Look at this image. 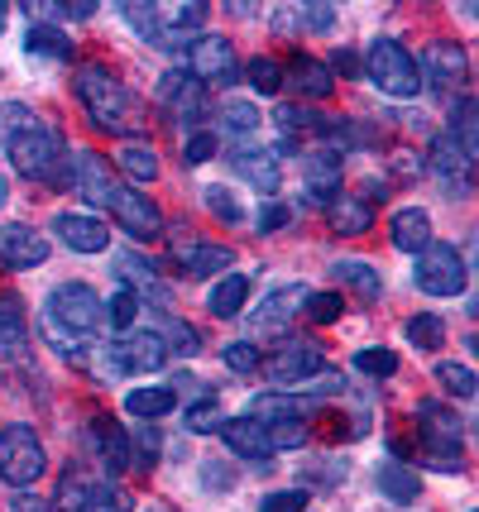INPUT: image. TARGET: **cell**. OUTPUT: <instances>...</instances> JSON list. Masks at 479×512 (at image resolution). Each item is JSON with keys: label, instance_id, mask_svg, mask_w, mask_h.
<instances>
[{"label": "cell", "instance_id": "1", "mask_svg": "<svg viewBox=\"0 0 479 512\" xmlns=\"http://www.w3.org/2000/svg\"><path fill=\"white\" fill-rule=\"evenodd\" d=\"M72 87H77V101H82V111H87V120H92L96 130L115 134V139H130V130L139 125V101L120 77H111L106 67L87 63V67H77Z\"/></svg>", "mask_w": 479, "mask_h": 512}, {"label": "cell", "instance_id": "2", "mask_svg": "<svg viewBox=\"0 0 479 512\" xmlns=\"http://www.w3.org/2000/svg\"><path fill=\"white\" fill-rule=\"evenodd\" d=\"M5 149H10V163H15V173L29 182H48V187H72V168L63 163V134L48 130V125H29L24 134L15 139H5Z\"/></svg>", "mask_w": 479, "mask_h": 512}, {"label": "cell", "instance_id": "3", "mask_svg": "<svg viewBox=\"0 0 479 512\" xmlns=\"http://www.w3.org/2000/svg\"><path fill=\"white\" fill-rule=\"evenodd\" d=\"M417 436H422V455H427L432 469H451L456 474L465 465V422L436 398L417 407Z\"/></svg>", "mask_w": 479, "mask_h": 512}, {"label": "cell", "instance_id": "4", "mask_svg": "<svg viewBox=\"0 0 479 512\" xmlns=\"http://www.w3.org/2000/svg\"><path fill=\"white\" fill-rule=\"evenodd\" d=\"M365 77L374 87L384 91V96H398V101H412L417 91H422V77H417V58H412L408 48L398 44V39H374L365 48Z\"/></svg>", "mask_w": 479, "mask_h": 512}, {"label": "cell", "instance_id": "5", "mask_svg": "<svg viewBox=\"0 0 479 512\" xmlns=\"http://www.w3.org/2000/svg\"><path fill=\"white\" fill-rule=\"evenodd\" d=\"M48 469V455H44V441L34 436V426L24 422H10L0 431V479L10 484V489L20 493L29 484H39Z\"/></svg>", "mask_w": 479, "mask_h": 512}, {"label": "cell", "instance_id": "6", "mask_svg": "<svg viewBox=\"0 0 479 512\" xmlns=\"http://www.w3.org/2000/svg\"><path fill=\"white\" fill-rule=\"evenodd\" d=\"M48 321L58 331H68L72 340H87L106 321V302L87 283H58V288L48 292Z\"/></svg>", "mask_w": 479, "mask_h": 512}, {"label": "cell", "instance_id": "7", "mask_svg": "<svg viewBox=\"0 0 479 512\" xmlns=\"http://www.w3.org/2000/svg\"><path fill=\"white\" fill-rule=\"evenodd\" d=\"M412 283L427 292V297H460L465 283H470V273H465V259H460V249L451 245H427L417 254V268H412Z\"/></svg>", "mask_w": 479, "mask_h": 512}, {"label": "cell", "instance_id": "8", "mask_svg": "<svg viewBox=\"0 0 479 512\" xmlns=\"http://www.w3.org/2000/svg\"><path fill=\"white\" fill-rule=\"evenodd\" d=\"M417 77H422V87H432L436 96H460V91L470 87V58H465V48H460L456 39H436V44L422 53Z\"/></svg>", "mask_w": 479, "mask_h": 512}, {"label": "cell", "instance_id": "9", "mask_svg": "<svg viewBox=\"0 0 479 512\" xmlns=\"http://www.w3.org/2000/svg\"><path fill=\"white\" fill-rule=\"evenodd\" d=\"M321 369H326V355H321V345H312V340H288V345H278L274 355L264 359V379L274 383L278 393L302 388L307 379H317Z\"/></svg>", "mask_w": 479, "mask_h": 512}, {"label": "cell", "instance_id": "10", "mask_svg": "<svg viewBox=\"0 0 479 512\" xmlns=\"http://www.w3.org/2000/svg\"><path fill=\"white\" fill-rule=\"evenodd\" d=\"M159 111L168 115V125H197L206 115V87L187 72V67H173L159 77Z\"/></svg>", "mask_w": 479, "mask_h": 512}, {"label": "cell", "instance_id": "11", "mask_svg": "<svg viewBox=\"0 0 479 512\" xmlns=\"http://www.w3.org/2000/svg\"><path fill=\"white\" fill-rule=\"evenodd\" d=\"M206 91L211 87H235L240 82V58L230 48L226 34H197L192 39V67H187Z\"/></svg>", "mask_w": 479, "mask_h": 512}, {"label": "cell", "instance_id": "12", "mask_svg": "<svg viewBox=\"0 0 479 512\" xmlns=\"http://www.w3.org/2000/svg\"><path fill=\"white\" fill-rule=\"evenodd\" d=\"M115 374H154L168 364V345L159 331H125L115 345H101Z\"/></svg>", "mask_w": 479, "mask_h": 512}, {"label": "cell", "instance_id": "13", "mask_svg": "<svg viewBox=\"0 0 479 512\" xmlns=\"http://www.w3.org/2000/svg\"><path fill=\"white\" fill-rule=\"evenodd\" d=\"M106 211H111L115 225H120L130 240H139V245L163 235V211L144 197V192H135V187H115L111 201H106Z\"/></svg>", "mask_w": 479, "mask_h": 512}, {"label": "cell", "instance_id": "14", "mask_svg": "<svg viewBox=\"0 0 479 512\" xmlns=\"http://www.w3.org/2000/svg\"><path fill=\"white\" fill-rule=\"evenodd\" d=\"M427 168H432L436 178H441V187L451 192V197H465L470 192V168H475V158L460 149L451 134L441 130L432 139V154H427Z\"/></svg>", "mask_w": 479, "mask_h": 512}, {"label": "cell", "instance_id": "15", "mask_svg": "<svg viewBox=\"0 0 479 512\" xmlns=\"http://www.w3.org/2000/svg\"><path fill=\"white\" fill-rule=\"evenodd\" d=\"M48 259V240L34 225H0V264L24 273V268H39Z\"/></svg>", "mask_w": 479, "mask_h": 512}, {"label": "cell", "instance_id": "16", "mask_svg": "<svg viewBox=\"0 0 479 512\" xmlns=\"http://www.w3.org/2000/svg\"><path fill=\"white\" fill-rule=\"evenodd\" d=\"M307 292L312 288H302V283H288V288H274L259 307L250 312V326L259 335H269V331H283L293 316H302V307H307Z\"/></svg>", "mask_w": 479, "mask_h": 512}, {"label": "cell", "instance_id": "17", "mask_svg": "<svg viewBox=\"0 0 479 512\" xmlns=\"http://www.w3.org/2000/svg\"><path fill=\"white\" fill-rule=\"evenodd\" d=\"M72 187L92 201V206H106L120 182H115V173H111V163H106V158L92 154V149H82V154H72Z\"/></svg>", "mask_w": 479, "mask_h": 512}, {"label": "cell", "instance_id": "18", "mask_svg": "<svg viewBox=\"0 0 479 512\" xmlns=\"http://www.w3.org/2000/svg\"><path fill=\"white\" fill-rule=\"evenodd\" d=\"M302 178H307L312 201L326 206V192H331V197L341 192V149H336V144H321L312 154H302Z\"/></svg>", "mask_w": 479, "mask_h": 512}, {"label": "cell", "instance_id": "19", "mask_svg": "<svg viewBox=\"0 0 479 512\" xmlns=\"http://www.w3.org/2000/svg\"><path fill=\"white\" fill-rule=\"evenodd\" d=\"M53 230H58V240H63L68 249H77V254H101V249L111 245V230H106L101 216H77V211H63V216L53 221Z\"/></svg>", "mask_w": 479, "mask_h": 512}, {"label": "cell", "instance_id": "20", "mask_svg": "<svg viewBox=\"0 0 479 512\" xmlns=\"http://www.w3.org/2000/svg\"><path fill=\"white\" fill-rule=\"evenodd\" d=\"M221 436H226V446L235 450L240 460H254L259 469L274 460L269 431H264V426H254V422H245V417H226V422H221Z\"/></svg>", "mask_w": 479, "mask_h": 512}, {"label": "cell", "instance_id": "21", "mask_svg": "<svg viewBox=\"0 0 479 512\" xmlns=\"http://www.w3.org/2000/svg\"><path fill=\"white\" fill-rule=\"evenodd\" d=\"M388 240L398 254H422V249L432 245V216L422 211V206H403V211H393V221H388Z\"/></svg>", "mask_w": 479, "mask_h": 512}, {"label": "cell", "instance_id": "22", "mask_svg": "<svg viewBox=\"0 0 479 512\" xmlns=\"http://www.w3.org/2000/svg\"><path fill=\"white\" fill-rule=\"evenodd\" d=\"M283 77H288V91L307 96V101H321V96H331V82H336V77L326 72V63H321V58H307V53L288 58Z\"/></svg>", "mask_w": 479, "mask_h": 512}, {"label": "cell", "instance_id": "23", "mask_svg": "<svg viewBox=\"0 0 479 512\" xmlns=\"http://www.w3.org/2000/svg\"><path fill=\"white\" fill-rule=\"evenodd\" d=\"M96 493H101V484H96L92 469L68 465L63 474H58V508L53 512H87L96 503Z\"/></svg>", "mask_w": 479, "mask_h": 512}, {"label": "cell", "instance_id": "24", "mask_svg": "<svg viewBox=\"0 0 479 512\" xmlns=\"http://www.w3.org/2000/svg\"><path fill=\"white\" fill-rule=\"evenodd\" d=\"M326 221H331L336 235H365L374 225V206L365 197H355V192H336L326 201Z\"/></svg>", "mask_w": 479, "mask_h": 512}, {"label": "cell", "instance_id": "25", "mask_svg": "<svg viewBox=\"0 0 479 512\" xmlns=\"http://www.w3.org/2000/svg\"><path fill=\"white\" fill-rule=\"evenodd\" d=\"M235 168H240V178L250 182L254 192H278L283 187V178H278V154H269V149H250V144H235Z\"/></svg>", "mask_w": 479, "mask_h": 512}, {"label": "cell", "instance_id": "26", "mask_svg": "<svg viewBox=\"0 0 479 512\" xmlns=\"http://www.w3.org/2000/svg\"><path fill=\"white\" fill-rule=\"evenodd\" d=\"M173 264L183 268L187 278H211V273L235 264V249L230 245H178L173 249Z\"/></svg>", "mask_w": 479, "mask_h": 512}, {"label": "cell", "instance_id": "27", "mask_svg": "<svg viewBox=\"0 0 479 512\" xmlns=\"http://www.w3.org/2000/svg\"><path fill=\"white\" fill-rule=\"evenodd\" d=\"M374 484H379V493H384L388 503H398V508H408V503H417V498H422V479H417V469H408L403 460H388V465H379Z\"/></svg>", "mask_w": 479, "mask_h": 512}, {"label": "cell", "instance_id": "28", "mask_svg": "<svg viewBox=\"0 0 479 512\" xmlns=\"http://www.w3.org/2000/svg\"><path fill=\"white\" fill-rule=\"evenodd\" d=\"M178 407V393L168 388V383H149V388H130L125 393V412L135 417V422H159Z\"/></svg>", "mask_w": 479, "mask_h": 512}, {"label": "cell", "instance_id": "29", "mask_svg": "<svg viewBox=\"0 0 479 512\" xmlns=\"http://www.w3.org/2000/svg\"><path fill=\"white\" fill-rule=\"evenodd\" d=\"M307 412V402H297L293 393H259V398H250V412H245V422L254 426H278V422H297Z\"/></svg>", "mask_w": 479, "mask_h": 512}, {"label": "cell", "instance_id": "30", "mask_svg": "<svg viewBox=\"0 0 479 512\" xmlns=\"http://www.w3.org/2000/svg\"><path fill=\"white\" fill-rule=\"evenodd\" d=\"M245 302H250V273H226L211 288V297H206V307H211L216 321H235V316L245 312Z\"/></svg>", "mask_w": 479, "mask_h": 512}, {"label": "cell", "instance_id": "31", "mask_svg": "<svg viewBox=\"0 0 479 512\" xmlns=\"http://www.w3.org/2000/svg\"><path fill=\"white\" fill-rule=\"evenodd\" d=\"M96 441H101V465L120 474V469L135 465V455H130V436H125V426L115 422V417H96Z\"/></svg>", "mask_w": 479, "mask_h": 512}, {"label": "cell", "instance_id": "32", "mask_svg": "<svg viewBox=\"0 0 479 512\" xmlns=\"http://www.w3.org/2000/svg\"><path fill=\"white\" fill-rule=\"evenodd\" d=\"M115 168H120L130 182H154V178H159V158H154V149H149V144H139V139H125V144H120Z\"/></svg>", "mask_w": 479, "mask_h": 512}, {"label": "cell", "instance_id": "33", "mask_svg": "<svg viewBox=\"0 0 479 512\" xmlns=\"http://www.w3.org/2000/svg\"><path fill=\"white\" fill-rule=\"evenodd\" d=\"M336 278H341L360 302H379V297H384V283H379L374 264H365V259H341V264H336Z\"/></svg>", "mask_w": 479, "mask_h": 512}, {"label": "cell", "instance_id": "34", "mask_svg": "<svg viewBox=\"0 0 479 512\" xmlns=\"http://www.w3.org/2000/svg\"><path fill=\"white\" fill-rule=\"evenodd\" d=\"M24 355V312L15 297H0V359Z\"/></svg>", "mask_w": 479, "mask_h": 512}, {"label": "cell", "instance_id": "35", "mask_svg": "<svg viewBox=\"0 0 479 512\" xmlns=\"http://www.w3.org/2000/svg\"><path fill=\"white\" fill-rule=\"evenodd\" d=\"M24 48L39 53V58H63V63L72 58V39L58 29V24H34V29L24 34Z\"/></svg>", "mask_w": 479, "mask_h": 512}, {"label": "cell", "instance_id": "36", "mask_svg": "<svg viewBox=\"0 0 479 512\" xmlns=\"http://www.w3.org/2000/svg\"><path fill=\"white\" fill-rule=\"evenodd\" d=\"M240 77H245L259 96H274V91H283V63H274V58H250V63L240 67Z\"/></svg>", "mask_w": 479, "mask_h": 512}, {"label": "cell", "instance_id": "37", "mask_svg": "<svg viewBox=\"0 0 479 512\" xmlns=\"http://www.w3.org/2000/svg\"><path fill=\"white\" fill-rule=\"evenodd\" d=\"M355 369L365 379H393L398 374V355L384 350V345H365V350H355Z\"/></svg>", "mask_w": 479, "mask_h": 512}, {"label": "cell", "instance_id": "38", "mask_svg": "<svg viewBox=\"0 0 479 512\" xmlns=\"http://www.w3.org/2000/svg\"><path fill=\"white\" fill-rule=\"evenodd\" d=\"M446 340V321L432 312H417L408 316V345H417V350H436Z\"/></svg>", "mask_w": 479, "mask_h": 512}, {"label": "cell", "instance_id": "39", "mask_svg": "<svg viewBox=\"0 0 479 512\" xmlns=\"http://www.w3.org/2000/svg\"><path fill=\"white\" fill-rule=\"evenodd\" d=\"M202 201H206V211H211L216 221H226V225L245 221V206H240V197H235L230 187H202Z\"/></svg>", "mask_w": 479, "mask_h": 512}, {"label": "cell", "instance_id": "40", "mask_svg": "<svg viewBox=\"0 0 479 512\" xmlns=\"http://www.w3.org/2000/svg\"><path fill=\"white\" fill-rule=\"evenodd\" d=\"M120 15H125V24L135 29L139 39H149V44L163 48V29H159V15H154V5L135 0V5H120Z\"/></svg>", "mask_w": 479, "mask_h": 512}, {"label": "cell", "instance_id": "41", "mask_svg": "<svg viewBox=\"0 0 479 512\" xmlns=\"http://www.w3.org/2000/svg\"><path fill=\"white\" fill-rule=\"evenodd\" d=\"M436 383H441L451 398H475V374H470L465 364H456V359H441V364H436Z\"/></svg>", "mask_w": 479, "mask_h": 512}, {"label": "cell", "instance_id": "42", "mask_svg": "<svg viewBox=\"0 0 479 512\" xmlns=\"http://www.w3.org/2000/svg\"><path fill=\"white\" fill-rule=\"evenodd\" d=\"M226 130L235 134V139H245V134H254L259 130V120H264V115H259V106H254V101H245V96H235V101H226Z\"/></svg>", "mask_w": 479, "mask_h": 512}, {"label": "cell", "instance_id": "43", "mask_svg": "<svg viewBox=\"0 0 479 512\" xmlns=\"http://www.w3.org/2000/svg\"><path fill=\"white\" fill-rule=\"evenodd\" d=\"M159 335H163V345H168V355H197L202 350V335L192 331L187 321H178V316H168Z\"/></svg>", "mask_w": 479, "mask_h": 512}, {"label": "cell", "instance_id": "44", "mask_svg": "<svg viewBox=\"0 0 479 512\" xmlns=\"http://www.w3.org/2000/svg\"><path fill=\"white\" fill-rule=\"evenodd\" d=\"M221 422H226V412H221L216 393H206L202 402H192V407H187V431H197V436H206V431H221Z\"/></svg>", "mask_w": 479, "mask_h": 512}, {"label": "cell", "instance_id": "45", "mask_svg": "<svg viewBox=\"0 0 479 512\" xmlns=\"http://www.w3.org/2000/svg\"><path fill=\"white\" fill-rule=\"evenodd\" d=\"M139 307H144V302H139V292L120 288L111 302H106V321H111L115 331H130V326H135V316H139Z\"/></svg>", "mask_w": 479, "mask_h": 512}, {"label": "cell", "instance_id": "46", "mask_svg": "<svg viewBox=\"0 0 479 512\" xmlns=\"http://www.w3.org/2000/svg\"><path fill=\"white\" fill-rule=\"evenodd\" d=\"M341 307L345 297L341 292H307V321H317V326H331V321H341Z\"/></svg>", "mask_w": 479, "mask_h": 512}, {"label": "cell", "instance_id": "47", "mask_svg": "<svg viewBox=\"0 0 479 512\" xmlns=\"http://www.w3.org/2000/svg\"><path fill=\"white\" fill-rule=\"evenodd\" d=\"M221 359H226V369H235V374H254L259 369V350H254L250 340H230L226 350H221Z\"/></svg>", "mask_w": 479, "mask_h": 512}, {"label": "cell", "instance_id": "48", "mask_svg": "<svg viewBox=\"0 0 479 512\" xmlns=\"http://www.w3.org/2000/svg\"><path fill=\"white\" fill-rule=\"evenodd\" d=\"M130 455H135L139 465H154V460H159V431H154V422H139V426H135Z\"/></svg>", "mask_w": 479, "mask_h": 512}, {"label": "cell", "instance_id": "49", "mask_svg": "<svg viewBox=\"0 0 479 512\" xmlns=\"http://www.w3.org/2000/svg\"><path fill=\"white\" fill-rule=\"evenodd\" d=\"M326 72H331V77H365V63H360V53H355V48H331Z\"/></svg>", "mask_w": 479, "mask_h": 512}, {"label": "cell", "instance_id": "50", "mask_svg": "<svg viewBox=\"0 0 479 512\" xmlns=\"http://www.w3.org/2000/svg\"><path fill=\"white\" fill-rule=\"evenodd\" d=\"M307 441V422L297 417V422H278V426H269V446L274 450H288V446H302Z\"/></svg>", "mask_w": 479, "mask_h": 512}, {"label": "cell", "instance_id": "51", "mask_svg": "<svg viewBox=\"0 0 479 512\" xmlns=\"http://www.w3.org/2000/svg\"><path fill=\"white\" fill-rule=\"evenodd\" d=\"M183 158L187 163H206V158H216V134L211 130H192L183 144Z\"/></svg>", "mask_w": 479, "mask_h": 512}, {"label": "cell", "instance_id": "52", "mask_svg": "<svg viewBox=\"0 0 479 512\" xmlns=\"http://www.w3.org/2000/svg\"><path fill=\"white\" fill-rule=\"evenodd\" d=\"M302 508H307V493L302 489H278L259 503V512H302Z\"/></svg>", "mask_w": 479, "mask_h": 512}, {"label": "cell", "instance_id": "53", "mask_svg": "<svg viewBox=\"0 0 479 512\" xmlns=\"http://www.w3.org/2000/svg\"><path fill=\"white\" fill-rule=\"evenodd\" d=\"M29 125H39L29 106H5V111H0V134H5V139H15V134H24Z\"/></svg>", "mask_w": 479, "mask_h": 512}, {"label": "cell", "instance_id": "54", "mask_svg": "<svg viewBox=\"0 0 479 512\" xmlns=\"http://www.w3.org/2000/svg\"><path fill=\"white\" fill-rule=\"evenodd\" d=\"M288 216H293V211H288L283 201H269V206L254 216V225H259V235H274V230H283V225H288Z\"/></svg>", "mask_w": 479, "mask_h": 512}, {"label": "cell", "instance_id": "55", "mask_svg": "<svg viewBox=\"0 0 479 512\" xmlns=\"http://www.w3.org/2000/svg\"><path fill=\"white\" fill-rule=\"evenodd\" d=\"M297 15H302L307 29H317V34H326V29L336 24V10H331V5H297Z\"/></svg>", "mask_w": 479, "mask_h": 512}, {"label": "cell", "instance_id": "56", "mask_svg": "<svg viewBox=\"0 0 479 512\" xmlns=\"http://www.w3.org/2000/svg\"><path fill=\"white\" fill-rule=\"evenodd\" d=\"M202 484L206 489H216V493H226L230 484H235V469L230 465H202Z\"/></svg>", "mask_w": 479, "mask_h": 512}, {"label": "cell", "instance_id": "57", "mask_svg": "<svg viewBox=\"0 0 479 512\" xmlns=\"http://www.w3.org/2000/svg\"><path fill=\"white\" fill-rule=\"evenodd\" d=\"M307 388H312L317 398H326V393H341V388H345V379H341V374H336V369H321L317 379H307Z\"/></svg>", "mask_w": 479, "mask_h": 512}, {"label": "cell", "instance_id": "58", "mask_svg": "<svg viewBox=\"0 0 479 512\" xmlns=\"http://www.w3.org/2000/svg\"><path fill=\"white\" fill-rule=\"evenodd\" d=\"M297 29H302V15L288 10V5H278L274 10V34H297Z\"/></svg>", "mask_w": 479, "mask_h": 512}, {"label": "cell", "instance_id": "59", "mask_svg": "<svg viewBox=\"0 0 479 512\" xmlns=\"http://www.w3.org/2000/svg\"><path fill=\"white\" fill-rule=\"evenodd\" d=\"M10 512H53V503H48V498H34V493H15V498H10Z\"/></svg>", "mask_w": 479, "mask_h": 512}, {"label": "cell", "instance_id": "60", "mask_svg": "<svg viewBox=\"0 0 479 512\" xmlns=\"http://www.w3.org/2000/svg\"><path fill=\"white\" fill-rule=\"evenodd\" d=\"M87 512H125V508H120V498H115L111 489H101V493H96V503Z\"/></svg>", "mask_w": 479, "mask_h": 512}, {"label": "cell", "instance_id": "61", "mask_svg": "<svg viewBox=\"0 0 479 512\" xmlns=\"http://www.w3.org/2000/svg\"><path fill=\"white\" fill-rule=\"evenodd\" d=\"M5 201H10V178L0 173V206H5Z\"/></svg>", "mask_w": 479, "mask_h": 512}, {"label": "cell", "instance_id": "62", "mask_svg": "<svg viewBox=\"0 0 479 512\" xmlns=\"http://www.w3.org/2000/svg\"><path fill=\"white\" fill-rule=\"evenodd\" d=\"M5 20H10V10H5V5H0V34H5Z\"/></svg>", "mask_w": 479, "mask_h": 512}, {"label": "cell", "instance_id": "63", "mask_svg": "<svg viewBox=\"0 0 479 512\" xmlns=\"http://www.w3.org/2000/svg\"><path fill=\"white\" fill-rule=\"evenodd\" d=\"M149 512H163V508H149Z\"/></svg>", "mask_w": 479, "mask_h": 512}]
</instances>
